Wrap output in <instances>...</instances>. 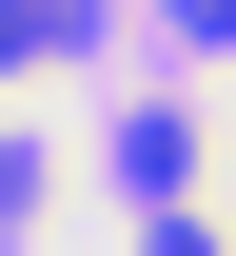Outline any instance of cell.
I'll return each instance as SVG.
<instances>
[{
    "label": "cell",
    "instance_id": "cell-1",
    "mask_svg": "<svg viewBox=\"0 0 236 256\" xmlns=\"http://www.w3.org/2000/svg\"><path fill=\"white\" fill-rule=\"evenodd\" d=\"M79 40H99V0H0V98H20V79H59Z\"/></svg>",
    "mask_w": 236,
    "mask_h": 256
},
{
    "label": "cell",
    "instance_id": "cell-2",
    "mask_svg": "<svg viewBox=\"0 0 236 256\" xmlns=\"http://www.w3.org/2000/svg\"><path fill=\"white\" fill-rule=\"evenodd\" d=\"M118 178H138V197H197V118L138 98V118H118Z\"/></svg>",
    "mask_w": 236,
    "mask_h": 256
},
{
    "label": "cell",
    "instance_id": "cell-3",
    "mask_svg": "<svg viewBox=\"0 0 236 256\" xmlns=\"http://www.w3.org/2000/svg\"><path fill=\"white\" fill-rule=\"evenodd\" d=\"M0 236H39V138H0Z\"/></svg>",
    "mask_w": 236,
    "mask_h": 256
},
{
    "label": "cell",
    "instance_id": "cell-4",
    "mask_svg": "<svg viewBox=\"0 0 236 256\" xmlns=\"http://www.w3.org/2000/svg\"><path fill=\"white\" fill-rule=\"evenodd\" d=\"M138 256H236V236H197V217H158V236H138Z\"/></svg>",
    "mask_w": 236,
    "mask_h": 256
}]
</instances>
